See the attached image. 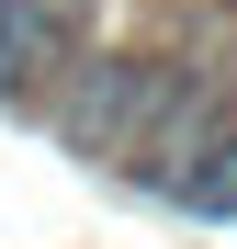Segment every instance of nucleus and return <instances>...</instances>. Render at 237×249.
I'll return each mask as SVG.
<instances>
[{"instance_id":"1","label":"nucleus","mask_w":237,"mask_h":249,"mask_svg":"<svg viewBox=\"0 0 237 249\" xmlns=\"http://www.w3.org/2000/svg\"><path fill=\"white\" fill-rule=\"evenodd\" d=\"M57 0H0V91H12V79H34V68H46L57 57Z\"/></svg>"}]
</instances>
